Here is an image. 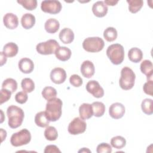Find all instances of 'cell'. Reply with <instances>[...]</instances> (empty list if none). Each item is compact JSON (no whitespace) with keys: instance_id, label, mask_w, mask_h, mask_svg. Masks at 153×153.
Returning a JSON list of instances; mask_svg holds the SVG:
<instances>
[{"instance_id":"obj_1","label":"cell","mask_w":153,"mask_h":153,"mask_svg":"<svg viewBox=\"0 0 153 153\" xmlns=\"http://www.w3.org/2000/svg\"><path fill=\"white\" fill-rule=\"evenodd\" d=\"M62 101L57 97L47 100L45 107V114L50 121H56L62 115Z\"/></svg>"},{"instance_id":"obj_2","label":"cell","mask_w":153,"mask_h":153,"mask_svg":"<svg viewBox=\"0 0 153 153\" xmlns=\"http://www.w3.org/2000/svg\"><path fill=\"white\" fill-rule=\"evenodd\" d=\"M7 115L8 118V126L10 128H16L22 125L25 117L22 108L15 105H10L7 108Z\"/></svg>"},{"instance_id":"obj_3","label":"cell","mask_w":153,"mask_h":153,"mask_svg":"<svg viewBox=\"0 0 153 153\" xmlns=\"http://www.w3.org/2000/svg\"><path fill=\"white\" fill-rule=\"evenodd\" d=\"M106 53L108 57L114 65H120L124 60V50L123 46L120 44H114L109 45Z\"/></svg>"},{"instance_id":"obj_4","label":"cell","mask_w":153,"mask_h":153,"mask_svg":"<svg viewBox=\"0 0 153 153\" xmlns=\"http://www.w3.org/2000/svg\"><path fill=\"white\" fill-rule=\"evenodd\" d=\"M136 75L133 70L129 67L125 66L121 71V76L119 80L120 87L124 90L131 89L135 81Z\"/></svg>"},{"instance_id":"obj_5","label":"cell","mask_w":153,"mask_h":153,"mask_svg":"<svg viewBox=\"0 0 153 153\" xmlns=\"http://www.w3.org/2000/svg\"><path fill=\"white\" fill-rule=\"evenodd\" d=\"M104 41L100 37H88L82 42L83 48L87 52L97 53L100 51L104 47Z\"/></svg>"},{"instance_id":"obj_6","label":"cell","mask_w":153,"mask_h":153,"mask_svg":"<svg viewBox=\"0 0 153 153\" xmlns=\"http://www.w3.org/2000/svg\"><path fill=\"white\" fill-rule=\"evenodd\" d=\"M30 140L31 134L30 131L26 128H23L12 134L10 138V143L13 146L17 147L27 145Z\"/></svg>"},{"instance_id":"obj_7","label":"cell","mask_w":153,"mask_h":153,"mask_svg":"<svg viewBox=\"0 0 153 153\" xmlns=\"http://www.w3.org/2000/svg\"><path fill=\"white\" fill-rule=\"evenodd\" d=\"M60 47L59 44L55 39H49L45 42L38 43L36 45L37 52L42 55H49L55 53L56 50Z\"/></svg>"},{"instance_id":"obj_8","label":"cell","mask_w":153,"mask_h":153,"mask_svg":"<svg viewBox=\"0 0 153 153\" xmlns=\"http://www.w3.org/2000/svg\"><path fill=\"white\" fill-rule=\"evenodd\" d=\"M87 127L86 123L80 117L74 118L69 124L68 130L72 135H76L84 133Z\"/></svg>"},{"instance_id":"obj_9","label":"cell","mask_w":153,"mask_h":153,"mask_svg":"<svg viewBox=\"0 0 153 153\" xmlns=\"http://www.w3.org/2000/svg\"><path fill=\"white\" fill-rule=\"evenodd\" d=\"M62 6L60 1H43L41 4V8L44 13L56 14L60 12Z\"/></svg>"},{"instance_id":"obj_10","label":"cell","mask_w":153,"mask_h":153,"mask_svg":"<svg viewBox=\"0 0 153 153\" xmlns=\"http://www.w3.org/2000/svg\"><path fill=\"white\" fill-rule=\"evenodd\" d=\"M87 91L96 98L102 97L104 95V90L99 83L96 80L89 81L85 86Z\"/></svg>"},{"instance_id":"obj_11","label":"cell","mask_w":153,"mask_h":153,"mask_svg":"<svg viewBox=\"0 0 153 153\" xmlns=\"http://www.w3.org/2000/svg\"><path fill=\"white\" fill-rule=\"evenodd\" d=\"M124 106L119 102L112 103L109 108V115L114 119H120L122 118L125 114Z\"/></svg>"},{"instance_id":"obj_12","label":"cell","mask_w":153,"mask_h":153,"mask_svg":"<svg viewBox=\"0 0 153 153\" xmlns=\"http://www.w3.org/2000/svg\"><path fill=\"white\" fill-rule=\"evenodd\" d=\"M66 78V73L63 68H56L50 72V79L55 84H62L65 81Z\"/></svg>"},{"instance_id":"obj_13","label":"cell","mask_w":153,"mask_h":153,"mask_svg":"<svg viewBox=\"0 0 153 153\" xmlns=\"http://www.w3.org/2000/svg\"><path fill=\"white\" fill-rule=\"evenodd\" d=\"M3 22L5 26L9 29H14L17 28L19 25L18 17L13 13H8L4 15Z\"/></svg>"},{"instance_id":"obj_14","label":"cell","mask_w":153,"mask_h":153,"mask_svg":"<svg viewBox=\"0 0 153 153\" xmlns=\"http://www.w3.org/2000/svg\"><path fill=\"white\" fill-rule=\"evenodd\" d=\"M108 8L103 1H97L92 7V11L94 15L97 17H103L108 13Z\"/></svg>"},{"instance_id":"obj_15","label":"cell","mask_w":153,"mask_h":153,"mask_svg":"<svg viewBox=\"0 0 153 153\" xmlns=\"http://www.w3.org/2000/svg\"><path fill=\"white\" fill-rule=\"evenodd\" d=\"M80 71L83 76L90 78L94 74L95 68L94 64L90 60H85L81 64Z\"/></svg>"},{"instance_id":"obj_16","label":"cell","mask_w":153,"mask_h":153,"mask_svg":"<svg viewBox=\"0 0 153 153\" xmlns=\"http://www.w3.org/2000/svg\"><path fill=\"white\" fill-rule=\"evenodd\" d=\"M20 71L24 74H30L34 69V63L33 61L29 58L21 59L18 63Z\"/></svg>"},{"instance_id":"obj_17","label":"cell","mask_w":153,"mask_h":153,"mask_svg":"<svg viewBox=\"0 0 153 153\" xmlns=\"http://www.w3.org/2000/svg\"><path fill=\"white\" fill-rule=\"evenodd\" d=\"M79 114L80 118L84 120L91 118L93 115L92 105L90 103H82L79 108Z\"/></svg>"},{"instance_id":"obj_18","label":"cell","mask_w":153,"mask_h":153,"mask_svg":"<svg viewBox=\"0 0 153 153\" xmlns=\"http://www.w3.org/2000/svg\"><path fill=\"white\" fill-rule=\"evenodd\" d=\"M59 39L64 44H70L74 39V33L69 28L65 27L59 33Z\"/></svg>"},{"instance_id":"obj_19","label":"cell","mask_w":153,"mask_h":153,"mask_svg":"<svg viewBox=\"0 0 153 153\" xmlns=\"http://www.w3.org/2000/svg\"><path fill=\"white\" fill-rule=\"evenodd\" d=\"M56 57L60 61L65 62L68 60L71 56V50L66 47H59L55 52Z\"/></svg>"},{"instance_id":"obj_20","label":"cell","mask_w":153,"mask_h":153,"mask_svg":"<svg viewBox=\"0 0 153 153\" xmlns=\"http://www.w3.org/2000/svg\"><path fill=\"white\" fill-rule=\"evenodd\" d=\"M140 69L143 74L146 76L147 79H152L153 66L151 61L149 60H144L140 64Z\"/></svg>"},{"instance_id":"obj_21","label":"cell","mask_w":153,"mask_h":153,"mask_svg":"<svg viewBox=\"0 0 153 153\" xmlns=\"http://www.w3.org/2000/svg\"><path fill=\"white\" fill-rule=\"evenodd\" d=\"M35 23V17L30 13H26L23 15L21 19V24L25 29L32 28Z\"/></svg>"},{"instance_id":"obj_22","label":"cell","mask_w":153,"mask_h":153,"mask_svg":"<svg viewBox=\"0 0 153 153\" xmlns=\"http://www.w3.org/2000/svg\"><path fill=\"white\" fill-rule=\"evenodd\" d=\"M19 47L14 42H8L6 44L3 48V53L7 57H13L18 53Z\"/></svg>"},{"instance_id":"obj_23","label":"cell","mask_w":153,"mask_h":153,"mask_svg":"<svg viewBox=\"0 0 153 153\" xmlns=\"http://www.w3.org/2000/svg\"><path fill=\"white\" fill-rule=\"evenodd\" d=\"M128 57L131 62L133 63H139L142 59L143 53L139 48L133 47L129 50L128 52Z\"/></svg>"},{"instance_id":"obj_24","label":"cell","mask_w":153,"mask_h":153,"mask_svg":"<svg viewBox=\"0 0 153 153\" xmlns=\"http://www.w3.org/2000/svg\"><path fill=\"white\" fill-rule=\"evenodd\" d=\"M60 27L59 22L57 20L53 18L48 19L44 25V27L47 32L49 33H54L57 32Z\"/></svg>"},{"instance_id":"obj_25","label":"cell","mask_w":153,"mask_h":153,"mask_svg":"<svg viewBox=\"0 0 153 153\" xmlns=\"http://www.w3.org/2000/svg\"><path fill=\"white\" fill-rule=\"evenodd\" d=\"M50 120L47 118L45 112L41 111L37 113L35 117V124L40 127H46L50 124Z\"/></svg>"},{"instance_id":"obj_26","label":"cell","mask_w":153,"mask_h":153,"mask_svg":"<svg viewBox=\"0 0 153 153\" xmlns=\"http://www.w3.org/2000/svg\"><path fill=\"white\" fill-rule=\"evenodd\" d=\"M93 115L96 117H102L105 111V105L100 102H94L92 104Z\"/></svg>"},{"instance_id":"obj_27","label":"cell","mask_w":153,"mask_h":153,"mask_svg":"<svg viewBox=\"0 0 153 153\" xmlns=\"http://www.w3.org/2000/svg\"><path fill=\"white\" fill-rule=\"evenodd\" d=\"M128 4V10L131 13H136L142 7L143 1L142 0H127Z\"/></svg>"},{"instance_id":"obj_28","label":"cell","mask_w":153,"mask_h":153,"mask_svg":"<svg viewBox=\"0 0 153 153\" xmlns=\"http://www.w3.org/2000/svg\"><path fill=\"white\" fill-rule=\"evenodd\" d=\"M117 31L113 27H108L103 32V37L108 42H112L117 38Z\"/></svg>"},{"instance_id":"obj_29","label":"cell","mask_w":153,"mask_h":153,"mask_svg":"<svg viewBox=\"0 0 153 153\" xmlns=\"http://www.w3.org/2000/svg\"><path fill=\"white\" fill-rule=\"evenodd\" d=\"M111 145L112 147L120 149L124 148L126 145V140L124 137L121 136H117L113 137L111 139Z\"/></svg>"},{"instance_id":"obj_30","label":"cell","mask_w":153,"mask_h":153,"mask_svg":"<svg viewBox=\"0 0 153 153\" xmlns=\"http://www.w3.org/2000/svg\"><path fill=\"white\" fill-rule=\"evenodd\" d=\"M21 86L23 90L26 93H31L35 89V83L29 78H25L22 80Z\"/></svg>"},{"instance_id":"obj_31","label":"cell","mask_w":153,"mask_h":153,"mask_svg":"<svg viewBox=\"0 0 153 153\" xmlns=\"http://www.w3.org/2000/svg\"><path fill=\"white\" fill-rule=\"evenodd\" d=\"M44 136L46 139L53 141L57 138L58 132L54 127L47 126L44 131Z\"/></svg>"},{"instance_id":"obj_32","label":"cell","mask_w":153,"mask_h":153,"mask_svg":"<svg viewBox=\"0 0 153 153\" xmlns=\"http://www.w3.org/2000/svg\"><path fill=\"white\" fill-rule=\"evenodd\" d=\"M2 88L7 89L13 93L16 91L17 88V82L13 78H7L3 81L2 84Z\"/></svg>"},{"instance_id":"obj_33","label":"cell","mask_w":153,"mask_h":153,"mask_svg":"<svg viewBox=\"0 0 153 153\" xmlns=\"http://www.w3.org/2000/svg\"><path fill=\"white\" fill-rule=\"evenodd\" d=\"M152 100L151 99H145L141 104V108L142 111L146 115H150L153 113L152 108Z\"/></svg>"},{"instance_id":"obj_34","label":"cell","mask_w":153,"mask_h":153,"mask_svg":"<svg viewBox=\"0 0 153 153\" xmlns=\"http://www.w3.org/2000/svg\"><path fill=\"white\" fill-rule=\"evenodd\" d=\"M42 97L47 100H49L53 98H54L57 96L56 90L52 87H45L42 91Z\"/></svg>"},{"instance_id":"obj_35","label":"cell","mask_w":153,"mask_h":153,"mask_svg":"<svg viewBox=\"0 0 153 153\" xmlns=\"http://www.w3.org/2000/svg\"><path fill=\"white\" fill-rule=\"evenodd\" d=\"M17 2L25 8L30 11L35 10L37 7L36 0H18Z\"/></svg>"},{"instance_id":"obj_36","label":"cell","mask_w":153,"mask_h":153,"mask_svg":"<svg viewBox=\"0 0 153 153\" xmlns=\"http://www.w3.org/2000/svg\"><path fill=\"white\" fill-rule=\"evenodd\" d=\"M111 145L107 143H101L97 145L96 152L97 153H111L112 152Z\"/></svg>"},{"instance_id":"obj_37","label":"cell","mask_w":153,"mask_h":153,"mask_svg":"<svg viewBox=\"0 0 153 153\" xmlns=\"http://www.w3.org/2000/svg\"><path fill=\"white\" fill-rule=\"evenodd\" d=\"M69 82L71 85L75 87H79L82 84V79L76 74L72 75L69 78Z\"/></svg>"},{"instance_id":"obj_38","label":"cell","mask_w":153,"mask_h":153,"mask_svg":"<svg viewBox=\"0 0 153 153\" xmlns=\"http://www.w3.org/2000/svg\"><path fill=\"white\" fill-rule=\"evenodd\" d=\"M27 99H28L27 94L24 91H19L15 95L16 101L20 104H23L26 103L27 100Z\"/></svg>"},{"instance_id":"obj_39","label":"cell","mask_w":153,"mask_h":153,"mask_svg":"<svg viewBox=\"0 0 153 153\" xmlns=\"http://www.w3.org/2000/svg\"><path fill=\"white\" fill-rule=\"evenodd\" d=\"M11 92L5 88H2L1 90V99H0V103L1 105L7 102L11 97Z\"/></svg>"},{"instance_id":"obj_40","label":"cell","mask_w":153,"mask_h":153,"mask_svg":"<svg viewBox=\"0 0 153 153\" xmlns=\"http://www.w3.org/2000/svg\"><path fill=\"white\" fill-rule=\"evenodd\" d=\"M143 91L149 96H153V81L152 79L148 80L146 82H145L143 87Z\"/></svg>"},{"instance_id":"obj_41","label":"cell","mask_w":153,"mask_h":153,"mask_svg":"<svg viewBox=\"0 0 153 153\" xmlns=\"http://www.w3.org/2000/svg\"><path fill=\"white\" fill-rule=\"evenodd\" d=\"M44 152L45 153H49V152H51V153H53V152H59L60 153L61 151L60 150H59V149L58 148V147L56 145H47Z\"/></svg>"},{"instance_id":"obj_42","label":"cell","mask_w":153,"mask_h":153,"mask_svg":"<svg viewBox=\"0 0 153 153\" xmlns=\"http://www.w3.org/2000/svg\"><path fill=\"white\" fill-rule=\"evenodd\" d=\"M118 2V1H114V0H106L104 1V3L106 5H110V6H114Z\"/></svg>"},{"instance_id":"obj_43","label":"cell","mask_w":153,"mask_h":153,"mask_svg":"<svg viewBox=\"0 0 153 153\" xmlns=\"http://www.w3.org/2000/svg\"><path fill=\"white\" fill-rule=\"evenodd\" d=\"M1 53V66H2L4 64H5L7 62V57L5 56V54L3 53V52H0Z\"/></svg>"},{"instance_id":"obj_44","label":"cell","mask_w":153,"mask_h":153,"mask_svg":"<svg viewBox=\"0 0 153 153\" xmlns=\"http://www.w3.org/2000/svg\"><path fill=\"white\" fill-rule=\"evenodd\" d=\"M90 152V151L89 150V149H87V148H82V149H81V150H79V151H78V152Z\"/></svg>"}]
</instances>
